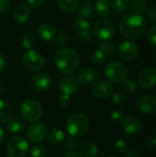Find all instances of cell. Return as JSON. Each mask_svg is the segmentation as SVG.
Wrapping results in <instances>:
<instances>
[{
	"label": "cell",
	"mask_w": 156,
	"mask_h": 157,
	"mask_svg": "<svg viewBox=\"0 0 156 157\" xmlns=\"http://www.w3.org/2000/svg\"><path fill=\"white\" fill-rule=\"evenodd\" d=\"M146 19L143 14L131 12L125 15L120 22L121 35L129 40L140 39L145 32Z\"/></svg>",
	"instance_id": "obj_1"
},
{
	"label": "cell",
	"mask_w": 156,
	"mask_h": 157,
	"mask_svg": "<svg viewBox=\"0 0 156 157\" xmlns=\"http://www.w3.org/2000/svg\"><path fill=\"white\" fill-rule=\"evenodd\" d=\"M54 64L60 73L70 75L78 69L80 58L74 49L63 47L59 49L54 55Z\"/></svg>",
	"instance_id": "obj_2"
},
{
	"label": "cell",
	"mask_w": 156,
	"mask_h": 157,
	"mask_svg": "<svg viewBox=\"0 0 156 157\" xmlns=\"http://www.w3.org/2000/svg\"><path fill=\"white\" fill-rule=\"evenodd\" d=\"M90 121L86 115L76 112L68 117L65 122V127L68 133L74 137H80L89 130Z\"/></svg>",
	"instance_id": "obj_3"
},
{
	"label": "cell",
	"mask_w": 156,
	"mask_h": 157,
	"mask_svg": "<svg viewBox=\"0 0 156 157\" xmlns=\"http://www.w3.org/2000/svg\"><path fill=\"white\" fill-rule=\"evenodd\" d=\"M127 66L118 61H111L105 68V75L108 81L115 84H121L128 76Z\"/></svg>",
	"instance_id": "obj_4"
},
{
	"label": "cell",
	"mask_w": 156,
	"mask_h": 157,
	"mask_svg": "<svg viewBox=\"0 0 156 157\" xmlns=\"http://www.w3.org/2000/svg\"><path fill=\"white\" fill-rule=\"evenodd\" d=\"M43 113L41 105L34 99H27L20 106V114L22 118L29 122L39 121Z\"/></svg>",
	"instance_id": "obj_5"
},
{
	"label": "cell",
	"mask_w": 156,
	"mask_h": 157,
	"mask_svg": "<svg viewBox=\"0 0 156 157\" xmlns=\"http://www.w3.org/2000/svg\"><path fill=\"white\" fill-rule=\"evenodd\" d=\"M29 151V145L28 142L20 137H12L6 146V155L8 157H25Z\"/></svg>",
	"instance_id": "obj_6"
},
{
	"label": "cell",
	"mask_w": 156,
	"mask_h": 157,
	"mask_svg": "<svg viewBox=\"0 0 156 157\" xmlns=\"http://www.w3.org/2000/svg\"><path fill=\"white\" fill-rule=\"evenodd\" d=\"M22 63L26 69L31 72H38L45 66V59L41 53L30 49L23 53Z\"/></svg>",
	"instance_id": "obj_7"
},
{
	"label": "cell",
	"mask_w": 156,
	"mask_h": 157,
	"mask_svg": "<svg viewBox=\"0 0 156 157\" xmlns=\"http://www.w3.org/2000/svg\"><path fill=\"white\" fill-rule=\"evenodd\" d=\"M115 29H116L115 23L109 18L103 17L97 20V22L94 24L93 33L97 39L106 40L114 35Z\"/></svg>",
	"instance_id": "obj_8"
},
{
	"label": "cell",
	"mask_w": 156,
	"mask_h": 157,
	"mask_svg": "<svg viewBox=\"0 0 156 157\" xmlns=\"http://www.w3.org/2000/svg\"><path fill=\"white\" fill-rule=\"evenodd\" d=\"M119 54L123 60L128 62H132L139 57L140 48L135 42L131 40H126L120 44Z\"/></svg>",
	"instance_id": "obj_9"
},
{
	"label": "cell",
	"mask_w": 156,
	"mask_h": 157,
	"mask_svg": "<svg viewBox=\"0 0 156 157\" xmlns=\"http://www.w3.org/2000/svg\"><path fill=\"white\" fill-rule=\"evenodd\" d=\"M93 95L98 98H108L113 94V86L108 80H97L91 86Z\"/></svg>",
	"instance_id": "obj_10"
},
{
	"label": "cell",
	"mask_w": 156,
	"mask_h": 157,
	"mask_svg": "<svg viewBox=\"0 0 156 157\" xmlns=\"http://www.w3.org/2000/svg\"><path fill=\"white\" fill-rule=\"evenodd\" d=\"M29 84L34 90L39 92H43L51 87L52 84V79L49 75L45 73H39L34 75L30 78Z\"/></svg>",
	"instance_id": "obj_11"
},
{
	"label": "cell",
	"mask_w": 156,
	"mask_h": 157,
	"mask_svg": "<svg viewBox=\"0 0 156 157\" xmlns=\"http://www.w3.org/2000/svg\"><path fill=\"white\" fill-rule=\"evenodd\" d=\"M27 136L31 143L39 144L47 136V128L42 123H33L29 127L27 131Z\"/></svg>",
	"instance_id": "obj_12"
},
{
	"label": "cell",
	"mask_w": 156,
	"mask_h": 157,
	"mask_svg": "<svg viewBox=\"0 0 156 157\" xmlns=\"http://www.w3.org/2000/svg\"><path fill=\"white\" fill-rule=\"evenodd\" d=\"M139 84L144 89H150L156 85V68L146 67L139 75Z\"/></svg>",
	"instance_id": "obj_13"
},
{
	"label": "cell",
	"mask_w": 156,
	"mask_h": 157,
	"mask_svg": "<svg viewBox=\"0 0 156 157\" xmlns=\"http://www.w3.org/2000/svg\"><path fill=\"white\" fill-rule=\"evenodd\" d=\"M80 86L81 85L78 83L75 76H74L72 75L62 78L59 83V88L62 91V93L68 95V96L75 94L79 90Z\"/></svg>",
	"instance_id": "obj_14"
},
{
	"label": "cell",
	"mask_w": 156,
	"mask_h": 157,
	"mask_svg": "<svg viewBox=\"0 0 156 157\" xmlns=\"http://www.w3.org/2000/svg\"><path fill=\"white\" fill-rule=\"evenodd\" d=\"M137 106L143 113L154 114L156 113V97L152 95H144L139 98Z\"/></svg>",
	"instance_id": "obj_15"
},
{
	"label": "cell",
	"mask_w": 156,
	"mask_h": 157,
	"mask_svg": "<svg viewBox=\"0 0 156 157\" xmlns=\"http://www.w3.org/2000/svg\"><path fill=\"white\" fill-rule=\"evenodd\" d=\"M74 30L76 34L85 41H89L92 40L91 27L89 22L86 18H78L74 23Z\"/></svg>",
	"instance_id": "obj_16"
},
{
	"label": "cell",
	"mask_w": 156,
	"mask_h": 157,
	"mask_svg": "<svg viewBox=\"0 0 156 157\" xmlns=\"http://www.w3.org/2000/svg\"><path fill=\"white\" fill-rule=\"evenodd\" d=\"M97 77L98 73L89 67H84L80 69L75 75V78L80 85H87L88 83L96 80Z\"/></svg>",
	"instance_id": "obj_17"
},
{
	"label": "cell",
	"mask_w": 156,
	"mask_h": 157,
	"mask_svg": "<svg viewBox=\"0 0 156 157\" xmlns=\"http://www.w3.org/2000/svg\"><path fill=\"white\" fill-rule=\"evenodd\" d=\"M123 129L126 133L130 135L137 134L142 130L141 121L134 116H128L123 120Z\"/></svg>",
	"instance_id": "obj_18"
},
{
	"label": "cell",
	"mask_w": 156,
	"mask_h": 157,
	"mask_svg": "<svg viewBox=\"0 0 156 157\" xmlns=\"http://www.w3.org/2000/svg\"><path fill=\"white\" fill-rule=\"evenodd\" d=\"M13 17L18 23H26L30 17V9L28 5L19 4L13 11Z\"/></svg>",
	"instance_id": "obj_19"
},
{
	"label": "cell",
	"mask_w": 156,
	"mask_h": 157,
	"mask_svg": "<svg viewBox=\"0 0 156 157\" xmlns=\"http://www.w3.org/2000/svg\"><path fill=\"white\" fill-rule=\"evenodd\" d=\"M38 36L43 41H50L56 37V29L50 23H43L38 29Z\"/></svg>",
	"instance_id": "obj_20"
},
{
	"label": "cell",
	"mask_w": 156,
	"mask_h": 157,
	"mask_svg": "<svg viewBox=\"0 0 156 157\" xmlns=\"http://www.w3.org/2000/svg\"><path fill=\"white\" fill-rule=\"evenodd\" d=\"M114 3L112 0H97L96 10L101 17H108L114 11Z\"/></svg>",
	"instance_id": "obj_21"
},
{
	"label": "cell",
	"mask_w": 156,
	"mask_h": 157,
	"mask_svg": "<svg viewBox=\"0 0 156 157\" xmlns=\"http://www.w3.org/2000/svg\"><path fill=\"white\" fill-rule=\"evenodd\" d=\"M47 140L52 145H58L64 141V133L60 129H52L47 133Z\"/></svg>",
	"instance_id": "obj_22"
},
{
	"label": "cell",
	"mask_w": 156,
	"mask_h": 157,
	"mask_svg": "<svg viewBox=\"0 0 156 157\" xmlns=\"http://www.w3.org/2000/svg\"><path fill=\"white\" fill-rule=\"evenodd\" d=\"M13 110L11 106L5 100L0 99V124L6 123L12 117Z\"/></svg>",
	"instance_id": "obj_23"
},
{
	"label": "cell",
	"mask_w": 156,
	"mask_h": 157,
	"mask_svg": "<svg viewBox=\"0 0 156 157\" xmlns=\"http://www.w3.org/2000/svg\"><path fill=\"white\" fill-rule=\"evenodd\" d=\"M81 152L85 157H96L98 155V147L93 142H86L81 147Z\"/></svg>",
	"instance_id": "obj_24"
},
{
	"label": "cell",
	"mask_w": 156,
	"mask_h": 157,
	"mask_svg": "<svg viewBox=\"0 0 156 157\" xmlns=\"http://www.w3.org/2000/svg\"><path fill=\"white\" fill-rule=\"evenodd\" d=\"M59 7L67 13L74 11L79 6V0H57Z\"/></svg>",
	"instance_id": "obj_25"
},
{
	"label": "cell",
	"mask_w": 156,
	"mask_h": 157,
	"mask_svg": "<svg viewBox=\"0 0 156 157\" xmlns=\"http://www.w3.org/2000/svg\"><path fill=\"white\" fill-rule=\"evenodd\" d=\"M6 127H7V130L10 132H12V133H18V132H20L23 130L24 124H23V122L19 119H10L7 121Z\"/></svg>",
	"instance_id": "obj_26"
},
{
	"label": "cell",
	"mask_w": 156,
	"mask_h": 157,
	"mask_svg": "<svg viewBox=\"0 0 156 157\" xmlns=\"http://www.w3.org/2000/svg\"><path fill=\"white\" fill-rule=\"evenodd\" d=\"M93 12H94V9H93V6L91 4H83L79 6L77 14L82 18H88V17H92Z\"/></svg>",
	"instance_id": "obj_27"
},
{
	"label": "cell",
	"mask_w": 156,
	"mask_h": 157,
	"mask_svg": "<svg viewBox=\"0 0 156 157\" xmlns=\"http://www.w3.org/2000/svg\"><path fill=\"white\" fill-rule=\"evenodd\" d=\"M99 50L108 57L116 52V45L112 41H104L100 44Z\"/></svg>",
	"instance_id": "obj_28"
},
{
	"label": "cell",
	"mask_w": 156,
	"mask_h": 157,
	"mask_svg": "<svg viewBox=\"0 0 156 157\" xmlns=\"http://www.w3.org/2000/svg\"><path fill=\"white\" fill-rule=\"evenodd\" d=\"M36 43V40L33 34L31 33H26L23 35L22 37V46L27 49V50H30L35 46Z\"/></svg>",
	"instance_id": "obj_29"
},
{
	"label": "cell",
	"mask_w": 156,
	"mask_h": 157,
	"mask_svg": "<svg viewBox=\"0 0 156 157\" xmlns=\"http://www.w3.org/2000/svg\"><path fill=\"white\" fill-rule=\"evenodd\" d=\"M30 155L32 157H46L47 151L46 148L41 144H34L30 148Z\"/></svg>",
	"instance_id": "obj_30"
},
{
	"label": "cell",
	"mask_w": 156,
	"mask_h": 157,
	"mask_svg": "<svg viewBox=\"0 0 156 157\" xmlns=\"http://www.w3.org/2000/svg\"><path fill=\"white\" fill-rule=\"evenodd\" d=\"M121 87L124 91L128 92V93H136L138 91V86L137 84L131 79H125L122 83H121Z\"/></svg>",
	"instance_id": "obj_31"
},
{
	"label": "cell",
	"mask_w": 156,
	"mask_h": 157,
	"mask_svg": "<svg viewBox=\"0 0 156 157\" xmlns=\"http://www.w3.org/2000/svg\"><path fill=\"white\" fill-rule=\"evenodd\" d=\"M131 4L134 9V12L143 14L148 6V1L147 0H131Z\"/></svg>",
	"instance_id": "obj_32"
},
{
	"label": "cell",
	"mask_w": 156,
	"mask_h": 157,
	"mask_svg": "<svg viewBox=\"0 0 156 157\" xmlns=\"http://www.w3.org/2000/svg\"><path fill=\"white\" fill-rule=\"evenodd\" d=\"M106 60H107V56L99 49L94 51L91 54V61L96 64H101L104 62H106Z\"/></svg>",
	"instance_id": "obj_33"
},
{
	"label": "cell",
	"mask_w": 156,
	"mask_h": 157,
	"mask_svg": "<svg viewBox=\"0 0 156 157\" xmlns=\"http://www.w3.org/2000/svg\"><path fill=\"white\" fill-rule=\"evenodd\" d=\"M130 2L131 0H115L113 3H114V7L117 11L123 12L129 7Z\"/></svg>",
	"instance_id": "obj_34"
},
{
	"label": "cell",
	"mask_w": 156,
	"mask_h": 157,
	"mask_svg": "<svg viewBox=\"0 0 156 157\" xmlns=\"http://www.w3.org/2000/svg\"><path fill=\"white\" fill-rule=\"evenodd\" d=\"M64 146L68 151H73L76 148L77 146V142L75 140V138L74 136H69L65 139L64 141Z\"/></svg>",
	"instance_id": "obj_35"
},
{
	"label": "cell",
	"mask_w": 156,
	"mask_h": 157,
	"mask_svg": "<svg viewBox=\"0 0 156 157\" xmlns=\"http://www.w3.org/2000/svg\"><path fill=\"white\" fill-rule=\"evenodd\" d=\"M111 96H112V101L115 104H117V105H123V104H125L126 98H125V96L122 93L116 92V93H113Z\"/></svg>",
	"instance_id": "obj_36"
},
{
	"label": "cell",
	"mask_w": 156,
	"mask_h": 157,
	"mask_svg": "<svg viewBox=\"0 0 156 157\" xmlns=\"http://www.w3.org/2000/svg\"><path fill=\"white\" fill-rule=\"evenodd\" d=\"M70 41V37L65 32H61L56 39V43L60 46H64Z\"/></svg>",
	"instance_id": "obj_37"
},
{
	"label": "cell",
	"mask_w": 156,
	"mask_h": 157,
	"mask_svg": "<svg viewBox=\"0 0 156 157\" xmlns=\"http://www.w3.org/2000/svg\"><path fill=\"white\" fill-rule=\"evenodd\" d=\"M110 119L114 122H120L124 120V114L121 110L115 109L110 113Z\"/></svg>",
	"instance_id": "obj_38"
},
{
	"label": "cell",
	"mask_w": 156,
	"mask_h": 157,
	"mask_svg": "<svg viewBox=\"0 0 156 157\" xmlns=\"http://www.w3.org/2000/svg\"><path fill=\"white\" fill-rule=\"evenodd\" d=\"M148 40L153 46L156 48V24H154L148 31Z\"/></svg>",
	"instance_id": "obj_39"
},
{
	"label": "cell",
	"mask_w": 156,
	"mask_h": 157,
	"mask_svg": "<svg viewBox=\"0 0 156 157\" xmlns=\"http://www.w3.org/2000/svg\"><path fill=\"white\" fill-rule=\"evenodd\" d=\"M114 147H115V149L117 151H119L120 153H123L127 149V143L122 139H119V140H117L115 142Z\"/></svg>",
	"instance_id": "obj_40"
},
{
	"label": "cell",
	"mask_w": 156,
	"mask_h": 157,
	"mask_svg": "<svg viewBox=\"0 0 156 157\" xmlns=\"http://www.w3.org/2000/svg\"><path fill=\"white\" fill-rule=\"evenodd\" d=\"M28 6L32 8H40L46 3V0H27Z\"/></svg>",
	"instance_id": "obj_41"
},
{
	"label": "cell",
	"mask_w": 156,
	"mask_h": 157,
	"mask_svg": "<svg viewBox=\"0 0 156 157\" xmlns=\"http://www.w3.org/2000/svg\"><path fill=\"white\" fill-rule=\"evenodd\" d=\"M70 101H71V98H70V96L68 95H65V94H63L60 98H59V105L62 107V108H66L69 104H70Z\"/></svg>",
	"instance_id": "obj_42"
},
{
	"label": "cell",
	"mask_w": 156,
	"mask_h": 157,
	"mask_svg": "<svg viewBox=\"0 0 156 157\" xmlns=\"http://www.w3.org/2000/svg\"><path fill=\"white\" fill-rule=\"evenodd\" d=\"M122 154V157H140V154L133 148H127Z\"/></svg>",
	"instance_id": "obj_43"
},
{
	"label": "cell",
	"mask_w": 156,
	"mask_h": 157,
	"mask_svg": "<svg viewBox=\"0 0 156 157\" xmlns=\"http://www.w3.org/2000/svg\"><path fill=\"white\" fill-rule=\"evenodd\" d=\"M10 5L9 0H0V13L5 12Z\"/></svg>",
	"instance_id": "obj_44"
},
{
	"label": "cell",
	"mask_w": 156,
	"mask_h": 157,
	"mask_svg": "<svg viewBox=\"0 0 156 157\" xmlns=\"http://www.w3.org/2000/svg\"><path fill=\"white\" fill-rule=\"evenodd\" d=\"M147 16H148V17H149L151 20L156 21V6L152 7V8L149 10V12H148Z\"/></svg>",
	"instance_id": "obj_45"
},
{
	"label": "cell",
	"mask_w": 156,
	"mask_h": 157,
	"mask_svg": "<svg viewBox=\"0 0 156 157\" xmlns=\"http://www.w3.org/2000/svg\"><path fill=\"white\" fill-rule=\"evenodd\" d=\"M147 144L150 148H154V149H156V137H150L148 138L147 140Z\"/></svg>",
	"instance_id": "obj_46"
},
{
	"label": "cell",
	"mask_w": 156,
	"mask_h": 157,
	"mask_svg": "<svg viewBox=\"0 0 156 157\" xmlns=\"http://www.w3.org/2000/svg\"><path fill=\"white\" fill-rule=\"evenodd\" d=\"M6 66V59L4 57V55L0 52V72H2L4 70Z\"/></svg>",
	"instance_id": "obj_47"
},
{
	"label": "cell",
	"mask_w": 156,
	"mask_h": 157,
	"mask_svg": "<svg viewBox=\"0 0 156 157\" xmlns=\"http://www.w3.org/2000/svg\"><path fill=\"white\" fill-rule=\"evenodd\" d=\"M63 157H83L80 154L75 153V152H70L68 154H66Z\"/></svg>",
	"instance_id": "obj_48"
},
{
	"label": "cell",
	"mask_w": 156,
	"mask_h": 157,
	"mask_svg": "<svg viewBox=\"0 0 156 157\" xmlns=\"http://www.w3.org/2000/svg\"><path fill=\"white\" fill-rule=\"evenodd\" d=\"M4 139H5V132H4V131L0 128V144L4 141Z\"/></svg>",
	"instance_id": "obj_49"
},
{
	"label": "cell",
	"mask_w": 156,
	"mask_h": 157,
	"mask_svg": "<svg viewBox=\"0 0 156 157\" xmlns=\"http://www.w3.org/2000/svg\"><path fill=\"white\" fill-rule=\"evenodd\" d=\"M2 91H3V83L0 81V94L2 93Z\"/></svg>",
	"instance_id": "obj_50"
},
{
	"label": "cell",
	"mask_w": 156,
	"mask_h": 157,
	"mask_svg": "<svg viewBox=\"0 0 156 157\" xmlns=\"http://www.w3.org/2000/svg\"><path fill=\"white\" fill-rule=\"evenodd\" d=\"M108 157H118V156H115V155H110V156Z\"/></svg>",
	"instance_id": "obj_51"
}]
</instances>
